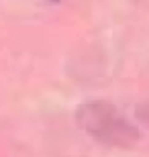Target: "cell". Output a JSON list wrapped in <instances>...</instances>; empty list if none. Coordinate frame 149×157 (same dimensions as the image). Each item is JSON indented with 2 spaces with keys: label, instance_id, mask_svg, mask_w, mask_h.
Wrapping results in <instances>:
<instances>
[{
  "label": "cell",
  "instance_id": "2",
  "mask_svg": "<svg viewBox=\"0 0 149 157\" xmlns=\"http://www.w3.org/2000/svg\"><path fill=\"white\" fill-rule=\"evenodd\" d=\"M49 2H61V0H49Z\"/></svg>",
  "mask_w": 149,
  "mask_h": 157
},
{
  "label": "cell",
  "instance_id": "1",
  "mask_svg": "<svg viewBox=\"0 0 149 157\" xmlns=\"http://www.w3.org/2000/svg\"><path fill=\"white\" fill-rule=\"evenodd\" d=\"M76 121L94 141L110 147H133L139 141V131L112 102L90 100L78 106Z\"/></svg>",
  "mask_w": 149,
  "mask_h": 157
}]
</instances>
